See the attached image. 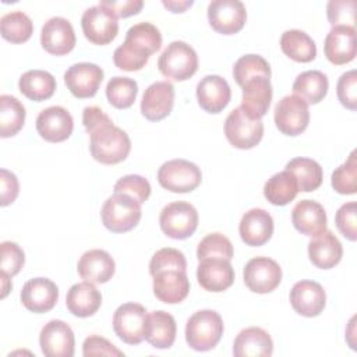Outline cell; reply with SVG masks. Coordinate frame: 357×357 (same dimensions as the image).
I'll list each match as a JSON object with an SVG mask.
<instances>
[{
    "mask_svg": "<svg viewBox=\"0 0 357 357\" xmlns=\"http://www.w3.org/2000/svg\"><path fill=\"white\" fill-rule=\"evenodd\" d=\"M225 135L234 148L250 149L258 145L262 139L264 124L261 119L248 117L238 106L226 117Z\"/></svg>",
    "mask_w": 357,
    "mask_h": 357,
    "instance_id": "ba28073f",
    "label": "cell"
},
{
    "mask_svg": "<svg viewBox=\"0 0 357 357\" xmlns=\"http://www.w3.org/2000/svg\"><path fill=\"white\" fill-rule=\"evenodd\" d=\"M176 321L172 314L156 310L148 314L145 340L155 349H169L176 340Z\"/></svg>",
    "mask_w": 357,
    "mask_h": 357,
    "instance_id": "1f68e13d",
    "label": "cell"
},
{
    "mask_svg": "<svg viewBox=\"0 0 357 357\" xmlns=\"http://www.w3.org/2000/svg\"><path fill=\"white\" fill-rule=\"evenodd\" d=\"M159 71L170 79L185 81L198 70V56L194 47L183 40L167 45L158 60Z\"/></svg>",
    "mask_w": 357,
    "mask_h": 357,
    "instance_id": "5b68a950",
    "label": "cell"
},
{
    "mask_svg": "<svg viewBox=\"0 0 357 357\" xmlns=\"http://www.w3.org/2000/svg\"><path fill=\"white\" fill-rule=\"evenodd\" d=\"M201 169L185 159L167 160L158 170L159 184L172 192H190L201 184Z\"/></svg>",
    "mask_w": 357,
    "mask_h": 357,
    "instance_id": "52a82bcc",
    "label": "cell"
},
{
    "mask_svg": "<svg viewBox=\"0 0 357 357\" xmlns=\"http://www.w3.org/2000/svg\"><path fill=\"white\" fill-rule=\"evenodd\" d=\"M230 98V86L220 75H205L197 84L198 105L208 113H220L229 105Z\"/></svg>",
    "mask_w": 357,
    "mask_h": 357,
    "instance_id": "d4e9b609",
    "label": "cell"
},
{
    "mask_svg": "<svg viewBox=\"0 0 357 357\" xmlns=\"http://www.w3.org/2000/svg\"><path fill=\"white\" fill-rule=\"evenodd\" d=\"M0 32L6 40L11 43H22L31 38L33 24L24 11L15 10L0 18Z\"/></svg>",
    "mask_w": 357,
    "mask_h": 357,
    "instance_id": "f35d334b",
    "label": "cell"
},
{
    "mask_svg": "<svg viewBox=\"0 0 357 357\" xmlns=\"http://www.w3.org/2000/svg\"><path fill=\"white\" fill-rule=\"evenodd\" d=\"M74 128L71 113L63 106H49L36 117V131L47 142L66 141Z\"/></svg>",
    "mask_w": 357,
    "mask_h": 357,
    "instance_id": "2e32d148",
    "label": "cell"
},
{
    "mask_svg": "<svg viewBox=\"0 0 357 357\" xmlns=\"http://www.w3.org/2000/svg\"><path fill=\"white\" fill-rule=\"evenodd\" d=\"M241 109L251 119H261L266 114L272 100V85L266 77H254L243 86Z\"/></svg>",
    "mask_w": 357,
    "mask_h": 357,
    "instance_id": "484cf974",
    "label": "cell"
},
{
    "mask_svg": "<svg viewBox=\"0 0 357 357\" xmlns=\"http://www.w3.org/2000/svg\"><path fill=\"white\" fill-rule=\"evenodd\" d=\"M247 10L240 0H213L208 4L209 25L219 33L233 35L243 29Z\"/></svg>",
    "mask_w": 357,
    "mask_h": 357,
    "instance_id": "4fadbf2b",
    "label": "cell"
},
{
    "mask_svg": "<svg viewBox=\"0 0 357 357\" xmlns=\"http://www.w3.org/2000/svg\"><path fill=\"white\" fill-rule=\"evenodd\" d=\"M148 311L138 303H126L113 314L114 333L127 344H139L145 339Z\"/></svg>",
    "mask_w": 357,
    "mask_h": 357,
    "instance_id": "9c48e42d",
    "label": "cell"
},
{
    "mask_svg": "<svg viewBox=\"0 0 357 357\" xmlns=\"http://www.w3.org/2000/svg\"><path fill=\"white\" fill-rule=\"evenodd\" d=\"M102 304V294L91 282L75 283L70 287L66 296V305L68 311L79 318L93 315Z\"/></svg>",
    "mask_w": 357,
    "mask_h": 357,
    "instance_id": "4dcf8cb0",
    "label": "cell"
},
{
    "mask_svg": "<svg viewBox=\"0 0 357 357\" xmlns=\"http://www.w3.org/2000/svg\"><path fill=\"white\" fill-rule=\"evenodd\" d=\"M153 294L166 304L181 303L190 291V280L185 271L163 269L153 275Z\"/></svg>",
    "mask_w": 357,
    "mask_h": 357,
    "instance_id": "7402d4cb",
    "label": "cell"
},
{
    "mask_svg": "<svg viewBox=\"0 0 357 357\" xmlns=\"http://www.w3.org/2000/svg\"><path fill=\"white\" fill-rule=\"evenodd\" d=\"M243 278L245 286L251 291L265 294L279 286L282 280V268L272 258L255 257L245 264Z\"/></svg>",
    "mask_w": 357,
    "mask_h": 357,
    "instance_id": "7c38bea8",
    "label": "cell"
},
{
    "mask_svg": "<svg viewBox=\"0 0 357 357\" xmlns=\"http://www.w3.org/2000/svg\"><path fill=\"white\" fill-rule=\"evenodd\" d=\"M99 6L107 8L116 17L126 18V17L138 14L144 6V1L142 0H119V1L102 0V1H99Z\"/></svg>",
    "mask_w": 357,
    "mask_h": 357,
    "instance_id": "f5cc1de1",
    "label": "cell"
},
{
    "mask_svg": "<svg viewBox=\"0 0 357 357\" xmlns=\"http://www.w3.org/2000/svg\"><path fill=\"white\" fill-rule=\"evenodd\" d=\"M290 304L303 317L319 315L326 304L324 287L314 280H300L290 290Z\"/></svg>",
    "mask_w": 357,
    "mask_h": 357,
    "instance_id": "ffe728a7",
    "label": "cell"
},
{
    "mask_svg": "<svg viewBox=\"0 0 357 357\" xmlns=\"http://www.w3.org/2000/svg\"><path fill=\"white\" fill-rule=\"evenodd\" d=\"M328 77L318 70H308L297 75L293 82L294 95L304 99L307 103L315 105L328 93Z\"/></svg>",
    "mask_w": 357,
    "mask_h": 357,
    "instance_id": "e575fe53",
    "label": "cell"
},
{
    "mask_svg": "<svg viewBox=\"0 0 357 357\" xmlns=\"http://www.w3.org/2000/svg\"><path fill=\"white\" fill-rule=\"evenodd\" d=\"M198 261L205 258H225L231 261L233 258V244L222 233L206 234L197 247Z\"/></svg>",
    "mask_w": 357,
    "mask_h": 357,
    "instance_id": "7bdbcfd3",
    "label": "cell"
},
{
    "mask_svg": "<svg viewBox=\"0 0 357 357\" xmlns=\"http://www.w3.org/2000/svg\"><path fill=\"white\" fill-rule=\"evenodd\" d=\"M160 46V31L151 22H138L127 31L123 45L113 53V61L120 70L138 71Z\"/></svg>",
    "mask_w": 357,
    "mask_h": 357,
    "instance_id": "6da1fadb",
    "label": "cell"
},
{
    "mask_svg": "<svg viewBox=\"0 0 357 357\" xmlns=\"http://www.w3.org/2000/svg\"><path fill=\"white\" fill-rule=\"evenodd\" d=\"M75 40L74 28L67 18L52 17L42 26L40 45L50 54L63 56L70 53Z\"/></svg>",
    "mask_w": 357,
    "mask_h": 357,
    "instance_id": "9a60e30c",
    "label": "cell"
},
{
    "mask_svg": "<svg viewBox=\"0 0 357 357\" xmlns=\"http://www.w3.org/2000/svg\"><path fill=\"white\" fill-rule=\"evenodd\" d=\"M293 226L305 236H317L326 230V212L324 206L312 199L298 201L291 211Z\"/></svg>",
    "mask_w": 357,
    "mask_h": 357,
    "instance_id": "83f0119b",
    "label": "cell"
},
{
    "mask_svg": "<svg viewBox=\"0 0 357 357\" xmlns=\"http://www.w3.org/2000/svg\"><path fill=\"white\" fill-rule=\"evenodd\" d=\"M332 187L336 192L350 195L357 192V159L356 151H351L347 160L336 167L331 178Z\"/></svg>",
    "mask_w": 357,
    "mask_h": 357,
    "instance_id": "b9f144b4",
    "label": "cell"
},
{
    "mask_svg": "<svg viewBox=\"0 0 357 357\" xmlns=\"http://www.w3.org/2000/svg\"><path fill=\"white\" fill-rule=\"evenodd\" d=\"M282 52L294 61L310 63L317 56V46L312 38L301 29H287L280 38Z\"/></svg>",
    "mask_w": 357,
    "mask_h": 357,
    "instance_id": "836d02e7",
    "label": "cell"
},
{
    "mask_svg": "<svg viewBox=\"0 0 357 357\" xmlns=\"http://www.w3.org/2000/svg\"><path fill=\"white\" fill-rule=\"evenodd\" d=\"M162 4L172 13H184L188 7L194 4L192 0H162Z\"/></svg>",
    "mask_w": 357,
    "mask_h": 357,
    "instance_id": "db71d44e",
    "label": "cell"
},
{
    "mask_svg": "<svg viewBox=\"0 0 357 357\" xmlns=\"http://www.w3.org/2000/svg\"><path fill=\"white\" fill-rule=\"evenodd\" d=\"M197 279L202 289L213 293H220L233 284L234 269L229 259L205 258L201 259L198 264Z\"/></svg>",
    "mask_w": 357,
    "mask_h": 357,
    "instance_id": "44dd1931",
    "label": "cell"
},
{
    "mask_svg": "<svg viewBox=\"0 0 357 357\" xmlns=\"http://www.w3.org/2000/svg\"><path fill=\"white\" fill-rule=\"evenodd\" d=\"M114 194H126L144 204L151 195V184L139 174H127L114 184Z\"/></svg>",
    "mask_w": 357,
    "mask_h": 357,
    "instance_id": "ee69618b",
    "label": "cell"
},
{
    "mask_svg": "<svg viewBox=\"0 0 357 357\" xmlns=\"http://www.w3.org/2000/svg\"><path fill=\"white\" fill-rule=\"evenodd\" d=\"M298 192V185L296 177L287 172L275 173L264 185V195L265 198L278 206L286 205L291 202Z\"/></svg>",
    "mask_w": 357,
    "mask_h": 357,
    "instance_id": "8d00e7d4",
    "label": "cell"
},
{
    "mask_svg": "<svg viewBox=\"0 0 357 357\" xmlns=\"http://www.w3.org/2000/svg\"><path fill=\"white\" fill-rule=\"evenodd\" d=\"M159 225L167 237L184 240L197 230L198 212L190 202L174 201L162 209Z\"/></svg>",
    "mask_w": 357,
    "mask_h": 357,
    "instance_id": "8992f818",
    "label": "cell"
},
{
    "mask_svg": "<svg viewBox=\"0 0 357 357\" xmlns=\"http://www.w3.org/2000/svg\"><path fill=\"white\" fill-rule=\"evenodd\" d=\"M88 134L91 135V155L95 160L103 165L120 163L128 156L131 151V141L128 134L114 126L112 120L98 126Z\"/></svg>",
    "mask_w": 357,
    "mask_h": 357,
    "instance_id": "7a4b0ae2",
    "label": "cell"
},
{
    "mask_svg": "<svg viewBox=\"0 0 357 357\" xmlns=\"http://www.w3.org/2000/svg\"><path fill=\"white\" fill-rule=\"evenodd\" d=\"M328 20L332 26L346 25L353 26L354 14H356V1L354 0H331L326 6Z\"/></svg>",
    "mask_w": 357,
    "mask_h": 357,
    "instance_id": "7dc6e473",
    "label": "cell"
},
{
    "mask_svg": "<svg viewBox=\"0 0 357 357\" xmlns=\"http://www.w3.org/2000/svg\"><path fill=\"white\" fill-rule=\"evenodd\" d=\"M20 192V184L17 176L7 170H0V205L6 206L8 204H13Z\"/></svg>",
    "mask_w": 357,
    "mask_h": 357,
    "instance_id": "816d5d0a",
    "label": "cell"
},
{
    "mask_svg": "<svg viewBox=\"0 0 357 357\" xmlns=\"http://www.w3.org/2000/svg\"><path fill=\"white\" fill-rule=\"evenodd\" d=\"M59 300V287L47 278L29 279L21 290L22 305L36 314L53 310Z\"/></svg>",
    "mask_w": 357,
    "mask_h": 357,
    "instance_id": "d6986e66",
    "label": "cell"
},
{
    "mask_svg": "<svg viewBox=\"0 0 357 357\" xmlns=\"http://www.w3.org/2000/svg\"><path fill=\"white\" fill-rule=\"evenodd\" d=\"M78 275L91 283H106L112 279L116 271V264L112 255L105 250L85 251L77 265Z\"/></svg>",
    "mask_w": 357,
    "mask_h": 357,
    "instance_id": "4316f807",
    "label": "cell"
},
{
    "mask_svg": "<svg viewBox=\"0 0 357 357\" xmlns=\"http://www.w3.org/2000/svg\"><path fill=\"white\" fill-rule=\"evenodd\" d=\"M0 251H1V258H0L1 273H6L10 278L15 276L21 271L25 262V254L22 248L17 243L3 241L0 244Z\"/></svg>",
    "mask_w": 357,
    "mask_h": 357,
    "instance_id": "bcb514c9",
    "label": "cell"
},
{
    "mask_svg": "<svg viewBox=\"0 0 357 357\" xmlns=\"http://www.w3.org/2000/svg\"><path fill=\"white\" fill-rule=\"evenodd\" d=\"M81 26L85 38L93 45L110 43L117 32V17L107 8L96 4L86 8L81 17Z\"/></svg>",
    "mask_w": 357,
    "mask_h": 357,
    "instance_id": "8fae6325",
    "label": "cell"
},
{
    "mask_svg": "<svg viewBox=\"0 0 357 357\" xmlns=\"http://www.w3.org/2000/svg\"><path fill=\"white\" fill-rule=\"evenodd\" d=\"M18 88L28 99L42 102L53 96L56 91V79L49 71L28 70L20 77Z\"/></svg>",
    "mask_w": 357,
    "mask_h": 357,
    "instance_id": "d6a6232c",
    "label": "cell"
},
{
    "mask_svg": "<svg viewBox=\"0 0 357 357\" xmlns=\"http://www.w3.org/2000/svg\"><path fill=\"white\" fill-rule=\"evenodd\" d=\"M39 344L47 357H71L75 346L74 332L64 321L52 319L42 328Z\"/></svg>",
    "mask_w": 357,
    "mask_h": 357,
    "instance_id": "5bb4252c",
    "label": "cell"
},
{
    "mask_svg": "<svg viewBox=\"0 0 357 357\" xmlns=\"http://www.w3.org/2000/svg\"><path fill=\"white\" fill-rule=\"evenodd\" d=\"M284 170L290 172L298 185V191L310 192L322 184L324 172L321 165L310 158H294L286 163Z\"/></svg>",
    "mask_w": 357,
    "mask_h": 357,
    "instance_id": "d590c367",
    "label": "cell"
},
{
    "mask_svg": "<svg viewBox=\"0 0 357 357\" xmlns=\"http://www.w3.org/2000/svg\"><path fill=\"white\" fill-rule=\"evenodd\" d=\"M273 119L278 130L282 134L296 137L308 127V103L294 93L286 95L275 106Z\"/></svg>",
    "mask_w": 357,
    "mask_h": 357,
    "instance_id": "30bf717a",
    "label": "cell"
},
{
    "mask_svg": "<svg viewBox=\"0 0 357 357\" xmlns=\"http://www.w3.org/2000/svg\"><path fill=\"white\" fill-rule=\"evenodd\" d=\"M141 204L126 194L109 197L100 211L102 223L113 233H126L134 229L141 220Z\"/></svg>",
    "mask_w": 357,
    "mask_h": 357,
    "instance_id": "277c9868",
    "label": "cell"
},
{
    "mask_svg": "<svg viewBox=\"0 0 357 357\" xmlns=\"http://www.w3.org/2000/svg\"><path fill=\"white\" fill-rule=\"evenodd\" d=\"M273 353L271 335L258 326L243 329L234 339L233 354L236 357H269Z\"/></svg>",
    "mask_w": 357,
    "mask_h": 357,
    "instance_id": "f546056e",
    "label": "cell"
},
{
    "mask_svg": "<svg viewBox=\"0 0 357 357\" xmlns=\"http://www.w3.org/2000/svg\"><path fill=\"white\" fill-rule=\"evenodd\" d=\"M356 213H357V205L354 201H350V202L343 204L337 209L336 216H335V222H336L339 231L350 241H356V238H357Z\"/></svg>",
    "mask_w": 357,
    "mask_h": 357,
    "instance_id": "681fc988",
    "label": "cell"
},
{
    "mask_svg": "<svg viewBox=\"0 0 357 357\" xmlns=\"http://www.w3.org/2000/svg\"><path fill=\"white\" fill-rule=\"evenodd\" d=\"M238 233L247 245H264L273 234V219L265 209L252 208L243 215Z\"/></svg>",
    "mask_w": 357,
    "mask_h": 357,
    "instance_id": "cb8c5ba5",
    "label": "cell"
},
{
    "mask_svg": "<svg viewBox=\"0 0 357 357\" xmlns=\"http://www.w3.org/2000/svg\"><path fill=\"white\" fill-rule=\"evenodd\" d=\"M233 77L236 82L243 86L248 79L254 77L271 78V66L259 54H244L233 66Z\"/></svg>",
    "mask_w": 357,
    "mask_h": 357,
    "instance_id": "60d3db41",
    "label": "cell"
},
{
    "mask_svg": "<svg viewBox=\"0 0 357 357\" xmlns=\"http://www.w3.org/2000/svg\"><path fill=\"white\" fill-rule=\"evenodd\" d=\"M342 255V243L331 230H324L308 243L310 261L319 269L333 268L340 262Z\"/></svg>",
    "mask_w": 357,
    "mask_h": 357,
    "instance_id": "f1b7e54d",
    "label": "cell"
},
{
    "mask_svg": "<svg viewBox=\"0 0 357 357\" xmlns=\"http://www.w3.org/2000/svg\"><path fill=\"white\" fill-rule=\"evenodd\" d=\"M138 84L135 79L128 77L116 75L110 78L106 85V96L112 106L117 109H127L132 106L137 99Z\"/></svg>",
    "mask_w": 357,
    "mask_h": 357,
    "instance_id": "ab89813d",
    "label": "cell"
},
{
    "mask_svg": "<svg viewBox=\"0 0 357 357\" xmlns=\"http://www.w3.org/2000/svg\"><path fill=\"white\" fill-rule=\"evenodd\" d=\"M24 105L11 95L0 96V137L8 138L15 135L25 123Z\"/></svg>",
    "mask_w": 357,
    "mask_h": 357,
    "instance_id": "74e56055",
    "label": "cell"
},
{
    "mask_svg": "<svg viewBox=\"0 0 357 357\" xmlns=\"http://www.w3.org/2000/svg\"><path fill=\"white\" fill-rule=\"evenodd\" d=\"M163 269H181L187 271V261L184 254L172 247L158 250L149 262V273L153 276L156 272Z\"/></svg>",
    "mask_w": 357,
    "mask_h": 357,
    "instance_id": "f6af8a7d",
    "label": "cell"
},
{
    "mask_svg": "<svg viewBox=\"0 0 357 357\" xmlns=\"http://www.w3.org/2000/svg\"><path fill=\"white\" fill-rule=\"evenodd\" d=\"M82 354L85 357H91V356L123 357L124 356V353L121 350H119L113 343H110L107 339L98 336V335H91L84 340Z\"/></svg>",
    "mask_w": 357,
    "mask_h": 357,
    "instance_id": "f907efd6",
    "label": "cell"
},
{
    "mask_svg": "<svg viewBox=\"0 0 357 357\" xmlns=\"http://www.w3.org/2000/svg\"><path fill=\"white\" fill-rule=\"evenodd\" d=\"M103 79V70L95 63H75L64 73V84L78 98H92Z\"/></svg>",
    "mask_w": 357,
    "mask_h": 357,
    "instance_id": "e0dca14e",
    "label": "cell"
},
{
    "mask_svg": "<svg viewBox=\"0 0 357 357\" xmlns=\"http://www.w3.org/2000/svg\"><path fill=\"white\" fill-rule=\"evenodd\" d=\"M336 92L340 103L350 110L357 109V73L350 70L343 73L336 85Z\"/></svg>",
    "mask_w": 357,
    "mask_h": 357,
    "instance_id": "c3c4849f",
    "label": "cell"
},
{
    "mask_svg": "<svg viewBox=\"0 0 357 357\" xmlns=\"http://www.w3.org/2000/svg\"><path fill=\"white\" fill-rule=\"evenodd\" d=\"M326 59L336 66L350 63L356 57V29L354 26H332L324 42Z\"/></svg>",
    "mask_w": 357,
    "mask_h": 357,
    "instance_id": "603a6c76",
    "label": "cell"
},
{
    "mask_svg": "<svg viewBox=\"0 0 357 357\" xmlns=\"http://www.w3.org/2000/svg\"><path fill=\"white\" fill-rule=\"evenodd\" d=\"M174 105V86L169 81L151 84L141 100V113L149 121H159L167 117Z\"/></svg>",
    "mask_w": 357,
    "mask_h": 357,
    "instance_id": "ac0fdd59",
    "label": "cell"
},
{
    "mask_svg": "<svg viewBox=\"0 0 357 357\" xmlns=\"http://www.w3.org/2000/svg\"><path fill=\"white\" fill-rule=\"evenodd\" d=\"M222 317L213 310H201L194 312L185 324L187 344L197 351L213 349L223 335Z\"/></svg>",
    "mask_w": 357,
    "mask_h": 357,
    "instance_id": "3957f363",
    "label": "cell"
},
{
    "mask_svg": "<svg viewBox=\"0 0 357 357\" xmlns=\"http://www.w3.org/2000/svg\"><path fill=\"white\" fill-rule=\"evenodd\" d=\"M0 278H1V290H3V293H1V297L4 298L6 296H7V293H8V290H11V287H13V284H11V282H10V276H7L6 273H0Z\"/></svg>",
    "mask_w": 357,
    "mask_h": 357,
    "instance_id": "11a10c76",
    "label": "cell"
}]
</instances>
